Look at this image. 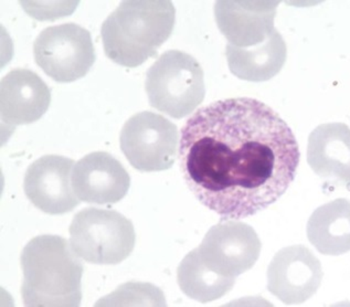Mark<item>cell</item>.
I'll use <instances>...</instances> for the list:
<instances>
[{"label":"cell","instance_id":"obj_1","mask_svg":"<svg viewBox=\"0 0 350 307\" xmlns=\"http://www.w3.org/2000/svg\"><path fill=\"white\" fill-rule=\"evenodd\" d=\"M299 158L292 129L254 98L211 103L181 129L185 181L224 220L251 217L279 200L295 179Z\"/></svg>","mask_w":350,"mask_h":307},{"label":"cell","instance_id":"obj_2","mask_svg":"<svg viewBox=\"0 0 350 307\" xmlns=\"http://www.w3.org/2000/svg\"><path fill=\"white\" fill-rule=\"evenodd\" d=\"M21 295L26 306H79L83 265L66 239L36 237L23 248Z\"/></svg>","mask_w":350,"mask_h":307},{"label":"cell","instance_id":"obj_3","mask_svg":"<svg viewBox=\"0 0 350 307\" xmlns=\"http://www.w3.org/2000/svg\"><path fill=\"white\" fill-rule=\"evenodd\" d=\"M175 19L172 1H123L102 25L100 35L105 53L120 66H142L170 37Z\"/></svg>","mask_w":350,"mask_h":307},{"label":"cell","instance_id":"obj_4","mask_svg":"<svg viewBox=\"0 0 350 307\" xmlns=\"http://www.w3.org/2000/svg\"><path fill=\"white\" fill-rule=\"evenodd\" d=\"M150 104L172 118H186L206 95L204 70L195 57L170 50L147 71L145 83Z\"/></svg>","mask_w":350,"mask_h":307},{"label":"cell","instance_id":"obj_5","mask_svg":"<svg viewBox=\"0 0 350 307\" xmlns=\"http://www.w3.org/2000/svg\"><path fill=\"white\" fill-rule=\"evenodd\" d=\"M132 222L109 209L86 208L70 226V244L79 258L92 265H118L135 247Z\"/></svg>","mask_w":350,"mask_h":307},{"label":"cell","instance_id":"obj_6","mask_svg":"<svg viewBox=\"0 0 350 307\" xmlns=\"http://www.w3.org/2000/svg\"><path fill=\"white\" fill-rule=\"evenodd\" d=\"M38 66L59 83L83 78L95 62L91 35L77 23H64L41 31L33 44Z\"/></svg>","mask_w":350,"mask_h":307},{"label":"cell","instance_id":"obj_7","mask_svg":"<svg viewBox=\"0 0 350 307\" xmlns=\"http://www.w3.org/2000/svg\"><path fill=\"white\" fill-rule=\"evenodd\" d=\"M178 129L161 115L142 112L124 124L120 143L127 161L139 172H163L175 163Z\"/></svg>","mask_w":350,"mask_h":307},{"label":"cell","instance_id":"obj_8","mask_svg":"<svg viewBox=\"0 0 350 307\" xmlns=\"http://www.w3.org/2000/svg\"><path fill=\"white\" fill-rule=\"evenodd\" d=\"M256 230L239 222L215 224L197 248L204 265L215 272L236 278L254 267L261 253Z\"/></svg>","mask_w":350,"mask_h":307},{"label":"cell","instance_id":"obj_9","mask_svg":"<svg viewBox=\"0 0 350 307\" xmlns=\"http://www.w3.org/2000/svg\"><path fill=\"white\" fill-rule=\"evenodd\" d=\"M322 265L304 245H292L276 253L267 269V290L287 305L310 299L322 283Z\"/></svg>","mask_w":350,"mask_h":307},{"label":"cell","instance_id":"obj_10","mask_svg":"<svg viewBox=\"0 0 350 307\" xmlns=\"http://www.w3.org/2000/svg\"><path fill=\"white\" fill-rule=\"evenodd\" d=\"M75 161L59 155H46L27 170L23 189L27 198L48 215H64L75 209L80 199L72 188Z\"/></svg>","mask_w":350,"mask_h":307},{"label":"cell","instance_id":"obj_11","mask_svg":"<svg viewBox=\"0 0 350 307\" xmlns=\"http://www.w3.org/2000/svg\"><path fill=\"white\" fill-rule=\"evenodd\" d=\"M72 188L88 204H115L126 196L131 178L123 165L107 152L86 155L72 172Z\"/></svg>","mask_w":350,"mask_h":307},{"label":"cell","instance_id":"obj_12","mask_svg":"<svg viewBox=\"0 0 350 307\" xmlns=\"http://www.w3.org/2000/svg\"><path fill=\"white\" fill-rule=\"evenodd\" d=\"M279 1H217L215 21L229 44L249 48L272 34Z\"/></svg>","mask_w":350,"mask_h":307},{"label":"cell","instance_id":"obj_13","mask_svg":"<svg viewBox=\"0 0 350 307\" xmlns=\"http://www.w3.org/2000/svg\"><path fill=\"white\" fill-rule=\"evenodd\" d=\"M51 93L35 72L16 69L1 79L0 115L7 126L31 124L49 109Z\"/></svg>","mask_w":350,"mask_h":307},{"label":"cell","instance_id":"obj_14","mask_svg":"<svg viewBox=\"0 0 350 307\" xmlns=\"http://www.w3.org/2000/svg\"><path fill=\"white\" fill-rule=\"evenodd\" d=\"M308 161L316 175L350 187V129L344 123L316 127L308 137Z\"/></svg>","mask_w":350,"mask_h":307},{"label":"cell","instance_id":"obj_15","mask_svg":"<svg viewBox=\"0 0 350 307\" xmlns=\"http://www.w3.org/2000/svg\"><path fill=\"white\" fill-rule=\"evenodd\" d=\"M228 64L237 78L250 82H265L279 75L287 57L286 43L278 30L263 42L249 48H238L228 43Z\"/></svg>","mask_w":350,"mask_h":307},{"label":"cell","instance_id":"obj_16","mask_svg":"<svg viewBox=\"0 0 350 307\" xmlns=\"http://www.w3.org/2000/svg\"><path fill=\"white\" fill-rule=\"evenodd\" d=\"M308 238L325 256L350 251V201L340 198L317 208L308 222Z\"/></svg>","mask_w":350,"mask_h":307},{"label":"cell","instance_id":"obj_17","mask_svg":"<svg viewBox=\"0 0 350 307\" xmlns=\"http://www.w3.org/2000/svg\"><path fill=\"white\" fill-rule=\"evenodd\" d=\"M177 281L188 297L200 303L215 301L229 293L236 278H228L204 265L197 249L188 253L179 265Z\"/></svg>","mask_w":350,"mask_h":307},{"label":"cell","instance_id":"obj_18","mask_svg":"<svg viewBox=\"0 0 350 307\" xmlns=\"http://www.w3.org/2000/svg\"><path fill=\"white\" fill-rule=\"evenodd\" d=\"M123 306V305H166L164 295L161 290L152 284L129 283L120 287L115 293L98 302V306Z\"/></svg>","mask_w":350,"mask_h":307}]
</instances>
